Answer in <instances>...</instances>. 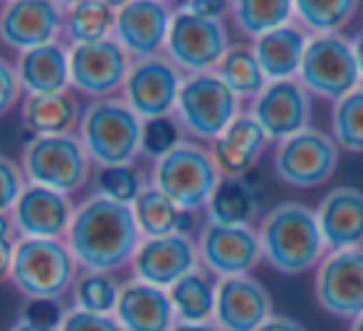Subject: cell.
<instances>
[{"label": "cell", "instance_id": "8", "mask_svg": "<svg viewBox=\"0 0 363 331\" xmlns=\"http://www.w3.org/2000/svg\"><path fill=\"white\" fill-rule=\"evenodd\" d=\"M311 96L339 101L361 86L354 45L344 35H316L309 40L299 77Z\"/></svg>", "mask_w": 363, "mask_h": 331}, {"label": "cell", "instance_id": "3", "mask_svg": "<svg viewBox=\"0 0 363 331\" xmlns=\"http://www.w3.org/2000/svg\"><path fill=\"white\" fill-rule=\"evenodd\" d=\"M144 121L126 106L124 99H94L84 106L79 119V136L86 156L99 168L129 166L141 156Z\"/></svg>", "mask_w": 363, "mask_h": 331}, {"label": "cell", "instance_id": "5", "mask_svg": "<svg viewBox=\"0 0 363 331\" xmlns=\"http://www.w3.org/2000/svg\"><path fill=\"white\" fill-rule=\"evenodd\" d=\"M220 181L223 173L211 149L193 141H183L176 151L156 161L151 173V186L188 213L208 208Z\"/></svg>", "mask_w": 363, "mask_h": 331}, {"label": "cell", "instance_id": "31", "mask_svg": "<svg viewBox=\"0 0 363 331\" xmlns=\"http://www.w3.org/2000/svg\"><path fill=\"white\" fill-rule=\"evenodd\" d=\"M230 13L235 28L252 40L294 23V3L289 0H238L230 3Z\"/></svg>", "mask_w": 363, "mask_h": 331}, {"label": "cell", "instance_id": "12", "mask_svg": "<svg viewBox=\"0 0 363 331\" xmlns=\"http://www.w3.org/2000/svg\"><path fill=\"white\" fill-rule=\"evenodd\" d=\"M314 297L336 319L363 317V247L326 252L314 274Z\"/></svg>", "mask_w": 363, "mask_h": 331}, {"label": "cell", "instance_id": "33", "mask_svg": "<svg viewBox=\"0 0 363 331\" xmlns=\"http://www.w3.org/2000/svg\"><path fill=\"white\" fill-rule=\"evenodd\" d=\"M359 3L354 0H301L294 3V20L311 38L316 35H341L354 20Z\"/></svg>", "mask_w": 363, "mask_h": 331}, {"label": "cell", "instance_id": "22", "mask_svg": "<svg viewBox=\"0 0 363 331\" xmlns=\"http://www.w3.org/2000/svg\"><path fill=\"white\" fill-rule=\"evenodd\" d=\"M272 139L252 119L250 111H242L223 134L211 144L220 173L228 178H242L259 164L262 154L269 149Z\"/></svg>", "mask_w": 363, "mask_h": 331}, {"label": "cell", "instance_id": "18", "mask_svg": "<svg viewBox=\"0 0 363 331\" xmlns=\"http://www.w3.org/2000/svg\"><path fill=\"white\" fill-rule=\"evenodd\" d=\"M173 8L158 0H131L119 3L114 40L131 60L156 57L166 50Z\"/></svg>", "mask_w": 363, "mask_h": 331}, {"label": "cell", "instance_id": "46", "mask_svg": "<svg viewBox=\"0 0 363 331\" xmlns=\"http://www.w3.org/2000/svg\"><path fill=\"white\" fill-rule=\"evenodd\" d=\"M351 45H354V55L356 62H359V72H361V84H363V28L351 38Z\"/></svg>", "mask_w": 363, "mask_h": 331}, {"label": "cell", "instance_id": "14", "mask_svg": "<svg viewBox=\"0 0 363 331\" xmlns=\"http://www.w3.org/2000/svg\"><path fill=\"white\" fill-rule=\"evenodd\" d=\"M69 82L77 91L94 99H109L124 89L134 60L114 38L94 45H69Z\"/></svg>", "mask_w": 363, "mask_h": 331}, {"label": "cell", "instance_id": "21", "mask_svg": "<svg viewBox=\"0 0 363 331\" xmlns=\"http://www.w3.org/2000/svg\"><path fill=\"white\" fill-rule=\"evenodd\" d=\"M326 249L363 247V191L354 186H336L324 193L316 206Z\"/></svg>", "mask_w": 363, "mask_h": 331}, {"label": "cell", "instance_id": "42", "mask_svg": "<svg viewBox=\"0 0 363 331\" xmlns=\"http://www.w3.org/2000/svg\"><path fill=\"white\" fill-rule=\"evenodd\" d=\"M257 331H306V327L287 314H272Z\"/></svg>", "mask_w": 363, "mask_h": 331}, {"label": "cell", "instance_id": "29", "mask_svg": "<svg viewBox=\"0 0 363 331\" xmlns=\"http://www.w3.org/2000/svg\"><path fill=\"white\" fill-rule=\"evenodd\" d=\"M62 33L67 35L69 45H94L114 38L119 5L106 0H79V3H62Z\"/></svg>", "mask_w": 363, "mask_h": 331}, {"label": "cell", "instance_id": "13", "mask_svg": "<svg viewBox=\"0 0 363 331\" xmlns=\"http://www.w3.org/2000/svg\"><path fill=\"white\" fill-rule=\"evenodd\" d=\"M196 242L201 267L218 279L250 274L264 259L257 228H230L206 223Z\"/></svg>", "mask_w": 363, "mask_h": 331}, {"label": "cell", "instance_id": "16", "mask_svg": "<svg viewBox=\"0 0 363 331\" xmlns=\"http://www.w3.org/2000/svg\"><path fill=\"white\" fill-rule=\"evenodd\" d=\"M198 267H201L198 242L186 232L166 237H144L131 259L134 279L153 284L158 289H171L178 279H183Z\"/></svg>", "mask_w": 363, "mask_h": 331}, {"label": "cell", "instance_id": "30", "mask_svg": "<svg viewBox=\"0 0 363 331\" xmlns=\"http://www.w3.org/2000/svg\"><path fill=\"white\" fill-rule=\"evenodd\" d=\"M131 211H134L141 237H166V235H176V232L191 235L188 228H191L193 213L176 206L171 198L163 196L151 183H148L146 191L139 196V201L131 206Z\"/></svg>", "mask_w": 363, "mask_h": 331}, {"label": "cell", "instance_id": "35", "mask_svg": "<svg viewBox=\"0 0 363 331\" xmlns=\"http://www.w3.org/2000/svg\"><path fill=\"white\" fill-rule=\"evenodd\" d=\"M331 136L341 151L363 154V84L331 106Z\"/></svg>", "mask_w": 363, "mask_h": 331}, {"label": "cell", "instance_id": "9", "mask_svg": "<svg viewBox=\"0 0 363 331\" xmlns=\"http://www.w3.org/2000/svg\"><path fill=\"white\" fill-rule=\"evenodd\" d=\"M230 47L233 45H230V35L223 20H206L181 8H173L166 57L186 77L216 72Z\"/></svg>", "mask_w": 363, "mask_h": 331}, {"label": "cell", "instance_id": "25", "mask_svg": "<svg viewBox=\"0 0 363 331\" xmlns=\"http://www.w3.org/2000/svg\"><path fill=\"white\" fill-rule=\"evenodd\" d=\"M25 96H45L69 91V55L60 43L23 52L15 62Z\"/></svg>", "mask_w": 363, "mask_h": 331}, {"label": "cell", "instance_id": "23", "mask_svg": "<svg viewBox=\"0 0 363 331\" xmlns=\"http://www.w3.org/2000/svg\"><path fill=\"white\" fill-rule=\"evenodd\" d=\"M114 317L124 331H171L178 324L168 289H158L139 279L121 284Z\"/></svg>", "mask_w": 363, "mask_h": 331}, {"label": "cell", "instance_id": "40", "mask_svg": "<svg viewBox=\"0 0 363 331\" xmlns=\"http://www.w3.org/2000/svg\"><path fill=\"white\" fill-rule=\"evenodd\" d=\"M20 94H23V86H20L15 64H10L5 57H0V119L18 104Z\"/></svg>", "mask_w": 363, "mask_h": 331}, {"label": "cell", "instance_id": "7", "mask_svg": "<svg viewBox=\"0 0 363 331\" xmlns=\"http://www.w3.org/2000/svg\"><path fill=\"white\" fill-rule=\"evenodd\" d=\"M242 101L216 72L191 74L183 79L176 101V119L183 131L201 141H216L240 114Z\"/></svg>", "mask_w": 363, "mask_h": 331}, {"label": "cell", "instance_id": "41", "mask_svg": "<svg viewBox=\"0 0 363 331\" xmlns=\"http://www.w3.org/2000/svg\"><path fill=\"white\" fill-rule=\"evenodd\" d=\"M181 10L191 15H198V18L206 20H223V15L230 10V3H213V0H196V3H183L178 5Z\"/></svg>", "mask_w": 363, "mask_h": 331}, {"label": "cell", "instance_id": "36", "mask_svg": "<svg viewBox=\"0 0 363 331\" xmlns=\"http://www.w3.org/2000/svg\"><path fill=\"white\" fill-rule=\"evenodd\" d=\"M146 178L134 164L99 168L94 176V196L114 201L119 206H134L139 196L146 191Z\"/></svg>", "mask_w": 363, "mask_h": 331}, {"label": "cell", "instance_id": "37", "mask_svg": "<svg viewBox=\"0 0 363 331\" xmlns=\"http://www.w3.org/2000/svg\"><path fill=\"white\" fill-rule=\"evenodd\" d=\"M183 126L178 124L176 114L161 116V119H148L144 121V131H141V154L156 164L163 156L176 151L183 144Z\"/></svg>", "mask_w": 363, "mask_h": 331}, {"label": "cell", "instance_id": "24", "mask_svg": "<svg viewBox=\"0 0 363 331\" xmlns=\"http://www.w3.org/2000/svg\"><path fill=\"white\" fill-rule=\"evenodd\" d=\"M309 40L311 35L294 23L255 40V57H257L267 82H287V79L299 77Z\"/></svg>", "mask_w": 363, "mask_h": 331}, {"label": "cell", "instance_id": "38", "mask_svg": "<svg viewBox=\"0 0 363 331\" xmlns=\"http://www.w3.org/2000/svg\"><path fill=\"white\" fill-rule=\"evenodd\" d=\"M25 186H28V181H25L23 168L15 164L13 159L0 154V215L3 213H13Z\"/></svg>", "mask_w": 363, "mask_h": 331}, {"label": "cell", "instance_id": "1", "mask_svg": "<svg viewBox=\"0 0 363 331\" xmlns=\"http://www.w3.org/2000/svg\"><path fill=\"white\" fill-rule=\"evenodd\" d=\"M141 240L144 237L136 225L134 211L94 193L74 208L65 235V242L82 269L106 274L131 264Z\"/></svg>", "mask_w": 363, "mask_h": 331}, {"label": "cell", "instance_id": "28", "mask_svg": "<svg viewBox=\"0 0 363 331\" xmlns=\"http://www.w3.org/2000/svg\"><path fill=\"white\" fill-rule=\"evenodd\" d=\"M168 297H171L178 324H208L216 317L218 279H213L208 269L198 267L178 279L168 289Z\"/></svg>", "mask_w": 363, "mask_h": 331}, {"label": "cell", "instance_id": "15", "mask_svg": "<svg viewBox=\"0 0 363 331\" xmlns=\"http://www.w3.org/2000/svg\"><path fill=\"white\" fill-rule=\"evenodd\" d=\"M65 25L62 3L10 0L0 5V40L20 55L57 43Z\"/></svg>", "mask_w": 363, "mask_h": 331}, {"label": "cell", "instance_id": "32", "mask_svg": "<svg viewBox=\"0 0 363 331\" xmlns=\"http://www.w3.org/2000/svg\"><path fill=\"white\" fill-rule=\"evenodd\" d=\"M216 74L233 89V94L242 99H255L269 82L255 57L252 45H233L223 62L218 64Z\"/></svg>", "mask_w": 363, "mask_h": 331}, {"label": "cell", "instance_id": "45", "mask_svg": "<svg viewBox=\"0 0 363 331\" xmlns=\"http://www.w3.org/2000/svg\"><path fill=\"white\" fill-rule=\"evenodd\" d=\"M18 232H15V225H13V218L10 213H3L0 215V240H18Z\"/></svg>", "mask_w": 363, "mask_h": 331}, {"label": "cell", "instance_id": "43", "mask_svg": "<svg viewBox=\"0 0 363 331\" xmlns=\"http://www.w3.org/2000/svg\"><path fill=\"white\" fill-rule=\"evenodd\" d=\"M15 242L18 240H0V284L10 279V269H13V254Z\"/></svg>", "mask_w": 363, "mask_h": 331}, {"label": "cell", "instance_id": "11", "mask_svg": "<svg viewBox=\"0 0 363 331\" xmlns=\"http://www.w3.org/2000/svg\"><path fill=\"white\" fill-rule=\"evenodd\" d=\"M183 79L186 74L166 55L134 60L121 89V99L141 121L171 116L176 111Z\"/></svg>", "mask_w": 363, "mask_h": 331}, {"label": "cell", "instance_id": "47", "mask_svg": "<svg viewBox=\"0 0 363 331\" xmlns=\"http://www.w3.org/2000/svg\"><path fill=\"white\" fill-rule=\"evenodd\" d=\"M171 331H223V329H218L216 322H208V324H176Z\"/></svg>", "mask_w": 363, "mask_h": 331}, {"label": "cell", "instance_id": "6", "mask_svg": "<svg viewBox=\"0 0 363 331\" xmlns=\"http://www.w3.org/2000/svg\"><path fill=\"white\" fill-rule=\"evenodd\" d=\"M20 168L33 186L52 188L65 196L79 191L91 176V159L86 156L79 136H33L23 146Z\"/></svg>", "mask_w": 363, "mask_h": 331}, {"label": "cell", "instance_id": "20", "mask_svg": "<svg viewBox=\"0 0 363 331\" xmlns=\"http://www.w3.org/2000/svg\"><path fill=\"white\" fill-rule=\"evenodd\" d=\"M274 314L269 289L252 274L218 279L213 322L223 331H257Z\"/></svg>", "mask_w": 363, "mask_h": 331}, {"label": "cell", "instance_id": "17", "mask_svg": "<svg viewBox=\"0 0 363 331\" xmlns=\"http://www.w3.org/2000/svg\"><path fill=\"white\" fill-rule=\"evenodd\" d=\"M250 114L264 134L279 144L311 126V94L299 79L269 82L252 99Z\"/></svg>", "mask_w": 363, "mask_h": 331}, {"label": "cell", "instance_id": "10", "mask_svg": "<svg viewBox=\"0 0 363 331\" xmlns=\"http://www.w3.org/2000/svg\"><path fill=\"white\" fill-rule=\"evenodd\" d=\"M341 161V149L334 136L321 129L299 131L274 146V173L291 188H319L331 181Z\"/></svg>", "mask_w": 363, "mask_h": 331}, {"label": "cell", "instance_id": "2", "mask_svg": "<svg viewBox=\"0 0 363 331\" xmlns=\"http://www.w3.org/2000/svg\"><path fill=\"white\" fill-rule=\"evenodd\" d=\"M257 235L262 242L264 262L289 277L316 269L329 252L321 235L316 208L299 201H284L269 208L262 215Z\"/></svg>", "mask_w": 363, "mask_h": 331}, {"label": "cell", "instance_id": "48", "mask_svg": "<svg viewBox=\"0 0 363 331\" xmlns=\"http://www.w3.org/2000/svg\"><path fill=\"white\" fill-rule=\"evenodd\" d=\"M349 331H363V317L354 319V322H351V329Z\"/></svg>", "mask_w": 363, "mask_h": 331}, {"label": "cell", "instance_id": "4", "mask_svg": "<svg viewBox=\"0 0 363 331\" xmlns=\"http://www.w3.org/2000/svg\"><path fill=\"white\" fill-rule=\"evenodd\" d=\"M79 274L72 249L65 240H25L18 237L10 282L28 302H60L72 292Z\"/></svg>", "mask_w": 363, "mask_h": 331}, {"label": "cell", "instance_id": "44", "mask_svg": "<svg viewBox=\"0 0 363 331\" xmlns=\"http://www.w3.org/2000/svg\"><path fill=\"white\" fill-rule=\"evenodd\" d=\"M8 331H57V327H48V324H38V322H30V319L20 317Z\"/></svg>", "mask_w": 363, "mask_h": 331}, {"label": "cell", "instance_id": "26", "mask_svg": "<svg viewBox=\"0 0 363 331\" xmlns=\"http://www.w3.org/2000/svg\"><path fill=\"white\" fill-rule=\"evenodd\" d=\"M208 223L230 228H252V223L262 213V198L259 191L247 176L228 178L218 183L211 203L206 208Z\"/></svg>", "mask_w": 363, "mask_h": 331}, {"label": "cell", "instance_id": "19", "mask_svg": "<svg viewBox=\"0 0 363 331\" xmlns=\"http://www.w3.org/2000/svg\"><path fill=\"white\" fill-rule=\"evenodd\" d=\"M74 208L69 196L52 188L28 183L23 196L18 198L13 213V225L18 237L25 240H62L72 223Z\"/></svg>", "mask_w": 363, "mask_h": 331}, {"label": "cell", "instance_id": "27", "mask_svg": "<svg viewBox=\"0 0 363 331\" xmlns=\"http://www.w3.org/2000/svg\"><path fill=\"white\" fill-rule=\"evenodd\" d=\"M25 131L33 136H62L79 129L82 111L69 91L45 96H25L20 106Z\"/></svg>", "mask_w": 363, "mask_h": 331}, {"label": "cell", "instance_id": "39", "mask_svg": "<svg viewBox=\"0 0 363 331\" xmlns=\"http://www.w3.org/2000/svg\"><path fill=\"white\" fill-rule=\"evenodd\" d=\"M57 331H124L114 314H89L79 309H67Z\"/></svg>", "mask_w": 363, "mask_h": 331}, {"label": "cell", "instance_id": "34", "mask_svg": "<svg viewBox=\"0 0 363 331\" xmlns=\"http://www.w3.org/2000/svg\"><path fill=\"white\" fill-rule=\"evenodd\" d=\"M121 284L114 279V274L106 272H89L82 269L72 284V309L89 314H114L119 302Z\"/></svg>", "mask_w": 363, "mask_h": 331}]
</instances>
